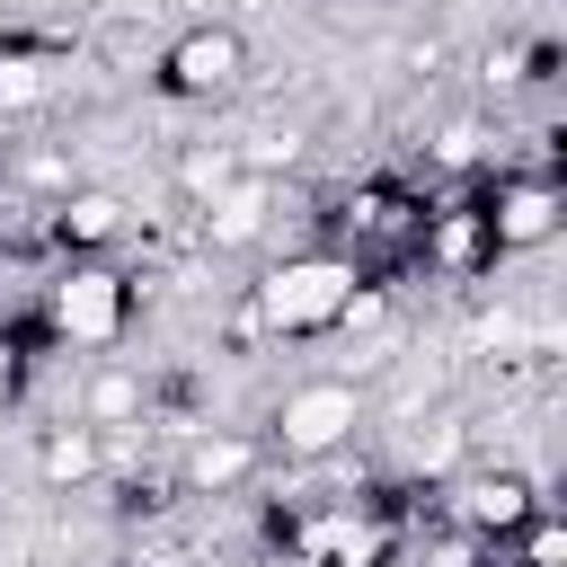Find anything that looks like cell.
I'll list each match as a JSON object with an SVG mask.
<instances>
[{
    "instance_id": "2e32d148",
    "label": "cell",
    "mask_w": 567,
    "mask_h": 567,
    "mask_svg": "<svg viewBox=\"0 0 567 567\" xmlns=\"http://www.w3.org/2000/svg\"><path fill=\"white\" fill-rule=\"evenodd\" d=\"M346 230H354V239H408V230H416V204L372 186V195H354V204H346Z\"/></svg>"
},
{
    "instance_id": "7a4b0ae2",
    "label": "cell",
    "mask_w": 567,
    "mask_h": 567,
    "mask_svg": "<svg viewBox=\"0 0 567 567\" xmlns=\"http://www.w3.org/2000/svg\"><path fill=\"white\" fill-rule=\"evenodd\" d=\"M363 416H372V399H363L346 372H319V381H292V390L266 408V443H275L284 461H328V452H346V443L363 434Z\"/></svg>"
},
{
    "instance_id": "9a60e30c",
    "label": "cell",
    "mask_w": 567,
    "mask_h": 567,
    "mask_svg": "<svg viewBox=\"0 0 567 567\" xmlns=\"http://www.w3.org/2000/svg\"><path fill=\"white\" fill-rule=\"evenodd\" d=\"M230 177H239V142H186V151H177V186H186L195 204L221 195Z\"/></svg>"
},
{
    "instance_id": "d6986e66",
    "label": "cell",
    "mask_w": 567,
    "mask_h": 567,
    "mask_svg": "<svg viewBox=\"0 0 567 567\" xmlns=\"http://www.w3.org/2000/svg\"><path fill=\"white\" fill-rule=\"evenodd\" d=\"M478 151H487V124H443L434 133V168H470Z\"/></svg>"
},
{
    "instance_id": "8992f818",
    "label": "cell",
    "mask_w": 567,
    "mask_h": 567,
    "mask_svg": "<svg viewBox=\"0 0 567 567\" xmlns=\"http://www.w3.org/2000/svg\"><path fill=\"white\" fill-rule=\"evenodd\" d=\"M478 213H487L496 257H514V248H540V239L558 230V186H549V177H505Z\"/></svg>"
},
{
    "instance_id": "7c38bea8",
    "label": "cell",
    "mask_w": 567,
    "mask_h": 567,
    "mask_svg": "<svg viewBox=\"0 0 567 567\" xmlns=\"http://www.w3.org/2000/svg\"><path fill=\"white\" fill-rule=\"evenodd\" d=\"M35 470H44V487H89V478H97V425H80V416L44 425Z\"/></svg>"
},
{
    "instance_id": "8fae6325",
    "label": "cell",
    "mask_w": 567,
    "mask_h": 567,
    "mask_svg": "<svg viewBox=\"0 0 567 567\" xmlns=\"http://www.w3.org/2000/svg\"><path fill=\"white\" fill-rule=\"evenodd\" d=\"M239 478H257V443H248V434H195V443H186V487H195V496H221V487H239Z\"/></svg>"
},
{
    "instance_id": "ac0fdd59",
    "label": "cell",
    "mask_w": 567,
    "mask_h": 567,
    "mask_svg": "<svg viewBox=\"0 0 567 567\" xmlns=\"http://www.w3.org/2000/svg\"><path fill=\"white\" fill-rule=\"evenodd\" d=\"M505 540H523V567H567V532L549 523V505H532V514H523Z\"/></svg>"
},
{
    "instance_id": "277c9868",
    "label": "cell",
    "mask_w": 567,
    "mask_h": 567,
    "mask_svg": "<svg viewBox=\"0 0 567 567\" xmlns=\"http://www.w3.org/2000/svg\"><path fill=\"white\" fill-rule=\"evenodd\" d=\"M159 80L177 97H230L248 80V35L239 27H186L159 44Z\"/></svg>"
},
{
    "instance_id": "4fadbf2b",
    "label": "cell",
    "mask_w": 567,
    "mask_h": 567,
    "mask_svg": "<svg viewBox=\"0 0 567 567\" xmlns=\"http://www.w3.org/2000/svg\"><path fill=\"white\" fill-rule=\"evenodd\" d=\"M151 408V381L142 372H124V363H106V372H89V390H80V425H133Z\"/></svg>"
},
{
    "instance_id": "3957f363",
    "label": "cell",
    "mask_w": 567,
    "mask_h": 567,
    "mask_svg": "<svg viewBox=\"0 0 567 567\" xmlns=\"http://www.w3.org/2000/svg\"><path fill=\"white\" fill-rule=\"evenodd\" d=\"M124 319H133V284H124L115 266H71V275L44 292V328H53V346L106 354V346H124Z\"/></svg>"
},
{
    "instance_id": "5b68a950",
    "label": "cell",
    "mask_w": 567,
    "mask_h": 567,
    "mask_svg": "<svg viewBox=\"0 0 567 567\" xmlns=\"http://www.w3.org/2000/svg\"><path fill=\"white\" fill-rule=\"evenodd\" d=\"M390 549H399V523H390V514H372V505H363V514L337 505V514H319V523L301 532L292 558H301V567H381Z\"/></svg>"
},
{
    "instance_id": "44dd1931",
    "label": "cell",
    "mask_w": 567,
    "mask_h": 567,
    "mask_svg": "<svg viewBox=\"0 0 567 567\" xmlns=\"http://www.w3.org/2000/svg\"><path fill=\"white\" fill-rule=\"evenodd\" d=\"M248 567H301V558H248Z\"/></svg>"
},
{
    "instance_id": "9c48e42d",
    "label": "cell",
    "mask_w": 567,
    "mask_h": 567,
    "mask_svg": "<svg viewBox=\"0 0 567 567\" xmlns=\"http://www.w3.org/2000/svg\"><path fill=\"white\" fill-rule=\"evenodd\" d=\"M416 230H425V257H434L443 275H478V266H496V239H487V213H478V204H461V213H425Z\"/></svg>"
},
{
    "instance_id": "ba28073f",
    "label": "cell",
    "mask_w": 567,
    "mask_h": 567,
    "mask_svg": "<svg viewBox=\"0 0 567 567\" xmlns=\"http://www.w3.org/2000/svg\"><path fill=\"white\" fill-rule=\"evenodd\" d=\"M532 505H540V487H532L523 470H478V478H461V487H452L461 532H487V540H505V532H514Z\"/></svg>"
},
{
    "instance_id": "5bb4252c",
    "label": "cell",
    "mask_w": 567,
    "mask_h": 567,
    "mask_svg": "<svg viewBox=\"0 0 567 567\" xmlns=\"http://www.w3.org/2000/svg\"><path fill=\"white\" fill-rule=\"evenodd\" d=\"M89 53L115 62V71H142V62H159V35H151L142 9H106V18H89Z\"/></svg>"
},
{
    "instance_id": "ffe728a7",
    "label": "cell",
    "mask_w": 567,
    "mask_h": 567,
    "mask_svg": "<svg viewBox=\"0 0 567 567\" xmlns=\"http://www.w3.org/2000/svg\"><path fill=\"white\" fill-rule=\"evenodd\" d=\"M0 399H9V346H0Z\"/></svg>"
},
{
    "instance_id": "6da1fadb",
    "label": "cell",
    "mask_w": 567,
    "mask_h": 567,
    "mask_svg": "<svg viewBox=\"0 0 567 567\" xmlns=\"http://www.w3.org/2000/svg\"><path fill=\"white\" fill-rule=\"evenodd\" d=\"M354 284H363L354 257H284L275 275H257L248 319H257L266 337H328V328L346 319Z\"/></svg>"
},
{
    "instance_id": "30bf717a",
    "label": "cell",
    "mask_w": 567,
    "mask_h": 567,
    "mask_svg": "<svg viewBox=\"0 0 567 567\" xmlns=\"http://www.w3.org/2000/svg\"><path fill=\"white\" fill-rule=\"evenodd\" d=\"M53 230H62L71 248H115V239L133 230V204H124V195H106V186H80V195H62V204H53Z\"/></svg>"
},
{
    "instance_id": "e0dca14e",
    "label": "cell",
    "mask_w": 567,
    "mask_h": 567,
    "mask_svg": "<svg viewBox=\"0 0 567 567\" xmlns=\"http://www.w3.org/2000/svg\"><path fill=\"white\" fill-rule=\"evenodd\" d=\"M44 97H53V62L44 53H0V115L44 106Z\"/></svg>"
},
{
    "instance_id": "52a82bcc",
    "label": "cell",
    "mask_w": 567,
    "mask_h": 567,
    "mask_svg": "<svg viewBox=\"0 0 567 567\" xmlns=\"http://www.w3.org/2000/svg\"><path fill=\"white\" fill-rule=\"evenodd\" d=\"M266 221H275V186L266 177H230L221 195H204L195 204V230H204V248H257L266 239Z\"/></svg>"
}]
</instances>
